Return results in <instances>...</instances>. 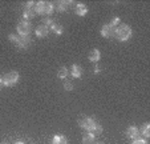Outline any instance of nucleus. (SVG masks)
Here are the masks:
<instances>
[{
	"label": "nucleus",
	"instance_id": "5",
	"mask_svg": "<svg viewBox=\"0 0 150 144\" xmlns=\"http://www.w3.org/2000/svg\"><path fill=\"white\" fill-rule=\"evenodd\" d=\"M16 29L19 32V36H28L29 32L32 31V26L31 23L27 21V20H21V21H19Z\"/></svg>",
	"mask_w": 150,
	"mask_h": 144
},
{
	"label": "nucleus",
	"instance_id": "26",
	"mask_svg": "<svg viewBox=\"0 0 150 144\" xmlns=\"http://www.w3.org/2000/svg\"><path fill=\"white\" fill-rule=\"evenodd\" d=\"M100 71H101V68H100V67H98V65H96V67H94V68H93V72H94V74H98Z\"/></svg>",
	"mask_w": 150,
	"mask_h": 144
},
{
	"label": "nucleus",
	"instance_id": "25",
	"mask_svg": "<svg viewBox=\"0 0 150 144\" xmlns=\"http://www.w3.org/2000/svg\"><path fill=\"white\" fill-rule=\"evenodd\" d=\"M35 6H36V3H35V1H27V3H25L27 8H35Z\"/></svg>",
	"mask_w": 150,
	"mask_h": 144
},
{
	"label": "nucleus",
	"instance_id": "27",
	"mask_svg": "<svg viewBox=\"0 0 150 144\" xmlns=\"http://www.w3.org/2000/svg\"><path fill=\"white\" fill-rule=\"evenodd\" d=\"M1 87H4V84H3V77L0 76V88Z\"/></svg>",
	"mask_w": 150,
	"mask_h": 144
},
{
	"label": "nucleus",
	"instance_id": "29",
	"mask_svg": "<svg viewBox=\"0 0 150 144\" xmlns=\"http://www.w3.org/2000/svg\"><path fill=\"white\" fill-rule=\"evenodd\" d=\"M93 144H104V143H93Z\"/></svg>",
	"mask_w": 150,
	"mask_h": 144
},
{
	"label": "nucleus",
	"instance_id": "2",
	"mask_svg": "<svg viewBox=\"0 0 150 144\" xmlns=\"http://www.w3.org/2000/svg\"><path fill=\"white\" fill-rule=\"evenodd\" d=\"M54 9V6L49 1H37L35 6V12L40 15H51Z\"/></svg>",
	"mask_w": 150,
	"mask_h": 144
},
{
	"label": "nucleus",
	"instance_id": "21",
	"mask_svg": "<svg viewBox=\"0 0 150 144\" xmlns=\"http://www.w3.org/2000/svg\"><path fill=\"white\" fill-rule=\"evenodd\" d=\"M53 23H54V21L51 19V17H45V19L42 20V24H44L45 27H48V28L52 26V24H53Z\"/></svg>",
	"mask_w": 150,
	"mask_h": 144
},
{
	"label": "nucleus",
	"instance_id": "23",
	"mask_svg": "<svg viewBox=\"0 0 150 144\" xmlns=\"http://www.w3.org/2000/svg\"><path fill=\"white\" fill-rule=\"evenodd\" d=\"M64 88H65V91H72L73 90V84L71 82H65L64 83Z\"/></svg>",
	"mask_w": 150,
	"mask_h": 144
},
{
	"label": "nucleus",
	"instance_id": "6",
	"mask_svg": "<svg viewBox=\"0 0 150 144\" xmlns=\"http://www.w3.org/2000/svg\"><path fill=\"white\" fill-rule=\"evenodd\" d=\"M94 123H96V120H94L93 117H88V116H81V117L79 119V125L81 128H84V130H86L88 132L92 130Z\"/></svg>",
	"mask_w": 150,
	"mask_h": 144
},
{
	"label": "nucleus",
	"instance_id": "24",
	"mask_svg": "<svg viewBox=\"0 0 150 144\" xmlns=\"http://www.w3.org/2000/svg\"><path fill=\"white\" fill-rule=\"evenodd\" d=\"M109 24H110L112 27H117V26L120 24V19H118V17H114V19L112 20L110 23H109Z\"/></svg>",
	"mask_w": 150,
	"mask_h": 144
},
{
	"label": "nucleus",
	"instance_id": "10",
	"mask_svg": "<svg viewBox=\"0 0 150 144\" xmlns=\"http://www.w3.org/2000/svg\"><path fill=\"white\" fill-rule=\"evenodd\" d=\"M88 59L93 63H97L100 59H101V52H100L98 49H92L88 55Z\"/></svg>",
	"mask_w": 150,
	"mask_h": 144
},
{
	"label": "nucleus",
	"instance_id": "3",
	"mask_svg": "<svg viewBox=\"0 0 150 144\" xmlns=\"http://www.w3.org/2000/svg\"><path fill=\"white\" fill-rule=\"evenodd\" d=\"M8 40L12 43H15L16 47L21 48V49H25V48L29 45V43H31V39H29L28 36H19V35H13V34L9 35Z\"/></svg>",
	"mask_w": 150,
	"mask_h": 144
},
{
	"label": "nucleus",
	"instance_id": "15",
	"mask_svg": "<svg viewBox=\"0 0 150 144\" xmlns=\"http://www.w3.org/2000/svg\"><path fill=\"white\" fill-rule=\"evenodd\" d=\"M94 143V135L91 132L84 133L82 136V144H93Z\"/></svg>",
	"mask_w": 150,
	"mask_h": 144
},
{
	"label": "nucleus",
	"instance_id": "8",
	"mask_svg": "<svg viewBox=\"0 0 150 144\" xmlns=\"http://www.w3.org/2000/svg\"><path fill=\"white\" fill-rule=\"evenodd\" d=\"M126 135H127V138H130V139H138L139 138V130H138V127H136V125H132V127H129L127 128V131H126Z\"/></svg>",
	"mask_w": 150,
	"mask_h": 144
},
{
	"label": "nucleus",
	"instance_id": "19",
	"mask_svg": "<svg viewBox=\"0 0 150 144\" xmlns=\"http://www.w3.org/2000/svg\"><path fill=\"white\" fill-rule=\"evenodd\" d=\"M49 28H51L56 35H62V32H64V28H62L60 24H57V23H53V24H52Z\"/></svg>",
	"mask_w": 150,
	"mask_h": 144
},
{
	"label": "nucleus",
	"instance_id": "22",
	"mask_svg": "<svg viewBox=\"0 0 150 144\" xmlns=\"http://www.w3.org/2000/svg\"><path fill=\"white\" fill-rule=\"evenodd\" d=\"M132 144H147L146 139H142V138H138V139H134L133 143Z\"/></svg>",
	"mask_w": 150,
	"mask_h": 144
},
{
	"label": "nucleus",
	"instance_id": "11",
	"mask_svg": "<svg viewBox=\"0 0 150 144\" xmlns=\"http://www.w3.org/2000/svg\"><path fill=\"white\" fill-rule=\"evenodd\" d=\"M71 75H72V77H76V79L81 77L82 76V68L77 64H73L72 65V69H71Z\"/></svg>",
	"mask_w": 150,
	"mask_h": 144
},
{
	"label": "nucleus",
	"instance_id": "13",
	"mask_svg": "<svg viewBox=\"0 0 150 144\" xmlns=\"http://www.w3.org/2000/svg\"><path fill=\"white\" fill-rule=\"evenodd\" d=\"M76 14L79 16H85V15L88 14V7L85 6V4H77L76 6Z\"/></svg>",
	"mask_w": 150,
	"mask_h": 144
},
{
	"label": "nucleus",
	"instance_id": "20",
	"mask_svg": "<svg viewBox=\"0 0 150 144\" xmlns=\"http://www.w3.org/2000/svg\"><path fill=\"white\" fill-rule=\"evenodd\" d=\"M68 68L67 67H61L59 69V72H57V76L60 77V79H67V76H68Z\"/></svg>",
	"mask_w": 150,
	"mask_h": 144
},
{
	"label": "nucleus",
	"instance_id": "4",
	"mask_svg": "<svg viewBox=\"0 0 150 144\" xmlns=\"http://www.w3.org/2000/svg\"><path fill=\"white\" fill-rule=\"evenodd\" d=\"M17 82H19V72H16V71H11L3 76L4 87H13Z\"/></svg>",
	"mask_w": 150,
	"mask_h": 144
},
{
	"label": "nucleus",
	"instance_id": "17",
	"mask_svg": "<svg viewBox=\"0 0 150 144\" xmlns=\"http://www.w3.org/2000/svg\"><path fill=\"white\" fill-rule=\"evenodd\" d=\"M89 132L93 133L94 136H96V135H101V133H102V125L100 124L98 122H96V123L93 124V127H92V130L89 131Z\"/></svg>",
	"mask_w": 150,
	"mask_h": 144
},
{
	"label": "nucleus",
	"instance_id": "1",
	"mask_svg": "<svg viewBox=\"0 0 150 144\" xmlns=\"http://www.w3.org/2000/svg\"><path fill=\"white\" fill-rule=\"evenodd\" d=\"M133 35V31L127 24H118L116 27V32H114V36L120 40V42H126L129 40Z\"/></svg>",
	"mask_w": 150,
	"mask_h": 144
},
{
	"label": "nucleus",
	"instance_id": "7",
	"mask_svg": "<svg viewBox=\"0 0 150 144\" xmlns=\"http://www.w3.org/2000/svg\"><path fill=\"white\" fill-rule=\"evenodd\" d=\"M116 32V27H112L110 24H105L101 28V35L104 37H113Z\"/></svg>",
	"mask_w": 150,
	"mask_h": 144
},
{
	"label": "nucleus",
	"instance_id": "14",
	"mask_svg": "<svg viewBox=\"0 0 150 144\" xmlns=\"http://www.w3.org/2000/svg\"><path fill=\"white\" fill-rule=\"evenodd\" d=\"M69 4H72V1H59V3L56 4V9L59 12H64L68 9Z\"/></svg>",
	"mask_w": 150,
	"mask_h": 144
},
{
	"label": "nucleus",
	"instance_id": "9",
	"mask_svg": "<svg viewBox=\"0 0 150 144\" xmlns=\"http://www.w3.org/2000/svg\"><path fill=\"white\" fill-rule=\"evenodd\" d=\"M35 34H36L37 37H47L48 36V34H49V28L48 27H45L44 24H41V26H39L36 28Z\"/></svg>",
	"mask_w": 150,
	"mask_h": 144
},
{
	"label": "nucleus",
	"instance_id": "18",
	"mask_svg": "<svg viewBox=\"0 0 150 144\" xmlns=\"http://www.w3.org/2000/svg\"><path fill=\"white\" fill-rule=\"evenodd\" d=\"M139 133H142L144 139L150 138V125H149V123H146V124L142 125V128H141V131H139Z\"/></svg>",
	"mask_w": 150,
	"mask_h": 144
},
{
	"label": "nucleus",
	"instance_id": "16",
	"mask_svg": "<svg viewBox=\"0 0 150 144\" xmlns=\"http://www.w3.org/2000/svg\"><path fill=\"white\" fill-rule=\"evenodd\" d=\"M52 144H68V140H67L65 136L56 135L53 139H52Z\"/></svg>",
	"mask_w": 150,
	"mask_h": 144
},
{
	"label": "nucleus",
	"instance_id": "12",
	"mask_svg": "<svg viewBox=\"0 0 150 144\" xmlns=\"http://www.w3.org/2000/svg\"><path fill=\"white\" fill-rule=\"evenodd\" d=\"M35 15H36V12H35V8H27V7H24V11H23V17L28 21L29 19H33Z\"/></svg>",
	"mask_w": 150,
	"mask_h": 144
},
{
	"label": "nucleus",
	"instance_id": "28",
	"mask_svg": "<svg viewBox=\"0 0 150 144\" xmlns=\"http://www.w3.org/2000/svg\"><path fill=\"white\" fill-rule=\"evenodd\" d=\"M15 144H25V143H23V141H16Z\"/></svg>",
	"mask_w": 150,
	"mask_h": 144
},
{
	"label": "nucleus",
	"instance_id": "30",
	"mask_svg": "<svg viewBox=\"0 0 150 144\" xmlns=\"http://www.w3.org/2000/svg\"><path fill=\"white\" fill-rule=\"evenodd\" d=\"M4 144H6V143H4Z\"/></svg>",
	"mask_w": 150,
	"mask_h": 144
}]
</instances>
